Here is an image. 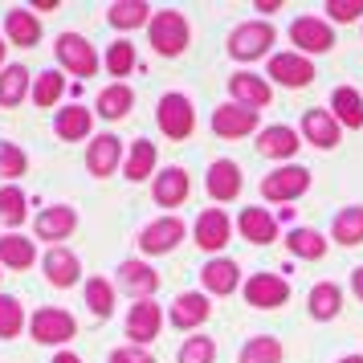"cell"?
I'll return each mask as SVG.
<instances>
[{"mask_svg":"<svg viewBox=\"0 0 363 363\" xmlns=\"http://www.w3.org/2000/svg\"><path fill=\"white\" fill-rule=\"evenodd\" d=\"M147 33H151V50L164 53V57H176L188 45V17L176 13V9H164V13L151 17Z\"/></svg>","mask_w":363,"mask_h":363,"instance_id":"obj_1","label":"cell"},{"mask_svg":"<svg viewBox=\"0 0 363 363\" xmlns=\"http://www.w3.org/2000/svg\"><path fill=\"white\" fill-rule=\"evenodd\" d=\"M274 45V25L269 21H245L229 33V57L237 62H257Z\"/></svg>","mask_w":363,"mask_h":363,"instance_id":"obj_2","label":"cell"},{"mask_svg":"<svg viewBox=\"0 0 363 363\" xmlns=\"http://www.w3.org/2000/svg\"><path fill=\"white\" fill-rule=\"evenodd\" d=\"M53 50H57L62 69H69L74 78H94V74H99V53H94V45H90L82 33H62Z\"/></svg>","mask_w":363,"mask_h":363,"instance_id":"obj_3","label":"cell"},{"mask_svg":"<svg viewBox=\"0 0 363 363\" xmlns=\"http://www.w3.org/2000/svg\"><path fill=\"white\" fill-rule=\"evenodd\" d=\"M306 188H311V172L298 167V164H286V167H274L262 180V196L274 200V204H290V200H298Z\"/></svg>","mask_w":363,"mask_h":363,"instance_id":"obj_4","label":"cell"},{"mask_svg":"<svg viewBox=\"0 0 363 363\" xmlns=\"http://www.w3.org/2000/svg\"><path fill=\"white\" fill-rule=\"evenodd\" d=\"M155 118H160V131L167 139H188L196 131V111H192V102L184 94H164L160 106H155Z\"/></svg>","mask_w":363,"mask_h":363,"instance_id":"obj_5","label":"cell"},{"mask_svg":"<svg viewBox=\"0 0 363 363\" xmlns=\"http://www.w3.org/2000/svg\"><path fill=\"white\" fill-rule=\"evenodd\" d=\"M29 330H33V339L37 343H69L74 335H78V323H74V314L66 311H53V306H41V311L29 318Z\"/></svg>","mask_w":363,"mask_h":363,"instance_id":"obj_6","label":"cell"},{"mask_svg":"<svg viewBox=\"0 0 363 363\" xmlns=\"http://www.w3.org/2000/svg\"><path fill=\"white\" fill-rule=\"evenodd\" d=\"M286 298H290V281L278 274H253L245 281V302L257 311H278Z\"/></svg>","mask_w":363,"mask_h":363,"instance_id":"obj_7","label":"cell"},{"mask_svg":"<svg viewBox=\"0 0 363 363\" xmlns=\"http://www.w3.org/2000/svg\"><path fill=\"white\" fill-rule=\"evenodd\" d=\"M184 220L180 216H160V220H151L147 229L139 233V249L143 253H172V249L184 241Z\"/></svg>","mask_w":363,"mask_h":363,"instance_id":"obj_8","label":"cell"},{"mask_svg":"<svg viewBox=\"0 0 363 363\" xmlns=\"http://www.w3.org/2000/svg\"><path fill=\"white\" fill-rule=\"evenodd\" d=\"M290 41H294L298 50H302V57H306V53H327L330 45H335V33H330V25L323 17H298L294 25H290Z\"/></svg>","mask_w":363,"mask_h":363,"instance_id":"obj_9","label":"cell"},{"mask_svg":"<svg viewBox=\"0 0 363 363\" xmlns=\"http://www.w3.org/2000/svg\"><path fill=\"white\" fill-rule=\"evenodd\" d=\"M269 78L281 86H290V90H302L314 78V62L302 57V53H274L269 57Z\"/></svg>","mask_w":363,"mask_h":363,"instance_id":"obj_10","label":"cell"},{"mask_svg":"<svg viewBox=\"0 0 363 363\" xmlns=\"http://www.w3.org/2000/svg\"><path fill=\"white\" fill-rule=\"evenodd\" d=\"M257 115L262 111H249V106H237V102H225L213 115V131L220 139H245V135L257 131Z\"/></svg>","mask_w":363,"mask_h":363,"instance_id":"obj_11","label":"cell"},{"mask_svg":"<svg viewBox=\"0 0 363 363\" xmlns=\"http://www.w3.org/2000/svg\"><path fill=\"white\" fill-rule=\"evenodd\" d=\"M160 327H164V314H160V306H155L151 298L135 302L131 314H127V339H135V347H147L151 339L160 335Z\"/></svg>","mask_w":363,"mask_h":363,"instance_id":"obj_12","label":"cell"},{"mask_svg":"<svg viewBox=\"0 0 363 363\" xmlns=\"http://www.w3.org/2000/svg\"><path fill=\"white\" fill-rule=\"evenodd\" d=\"M188 192H192V184H188L184 167H164L155 176V184H151V196H155L160 208H180L184 200H188Z\"/></svg>","mask_w":363,"mask_h":363,"instance_id":"obj_13","label":"cell"},{"mask_svg":"<svg viewBox=\"0 0 363 363\" xmlns=\"http://www.w3.org/2000/svg\"><path fill=\"white\" fill-rule=\"evenodd\" d=\"M233 237V225L229 216H225V208H204V213L196 216V245L208 249V253H216V249H225Z\"/></svg>","mask_w":363,"mask_h":363,"instance_id":"obj_14","label":"cell"},{"mask_svg":"<svg viewBox=\"0 0 363 363\" xmlns=\"http://www.w3.org/2000/svg\"><path fill=\"white\" fill-rule=\"evenodd\" d=\"M229 90H233V102H237V106H249V111L269 106V99H274L269 82H265V78H257V74H249V69L233 74V78H229Z\"/></svg>","mask_w":363,"mask_h":363,"instance_id":"obj_15","label":"cell"},{"mask_svg":"<svg viewBox=\"0 0 363 363\" xmlns=\"http://www.w3.org/2000/svg\"><path fill=\"white\" fill-rule=\"evenodd\" d=\"M74 229H78V213L66 208V204H53L45 213H37V220H33V233L41 241H66Z\"/></svg>","mask_w":363,"mask_h":363,"instance_id":"obj_16","label":"cell"},{"mask_svg":"<svg viewBox=\"0 0 363 363\" xmlns=\"http://www.w3.org/2000/svg\"><path fill=\"white\" fill-rule=\"evenodd\" d=\"M118 160H123V143H118L115 135H94V143L86 147V167H90V176H99V180H106V176L115 172Z\"/></svg>","mask_w":363,"mask_h":363,"instance_id":"obj_17","label":"cell"},{"mask_svg":"<svg viewBox=\"0 0 363 363\" xmlns=\"http://www.w3.org/2000/svg\"><path fill=\"white\" fill-rule=\"evenodd\" d=\"M302 135H306V143H314L318 151L339 147V123H335V115L323 111V106L302 115Z\"/></svg>","mask_w":363,"mask_h":363,"instance_id":"obj_18","label":"cell"},{"mask_svg":"<svg viewBox=\"0 0 363 363\" xmlns=\"http://www.w3.org/2000/svg\"><path fill=\"white\" fill-rule=\"evenodd\" d=\"M302 147L298 143V131L294 127H265V131H257V151H262L265 160H294V151Z\"/></svg>","mask_w":363,"mask_h":363,"instance_id":"obj_19","label":"cell"},{"mask_svg":"<svg viewBox=\"0 0 363 363\" xmlns=\"http://www.w3.org/2000/svg\"><path fill=\"white\" fill-rule=\"evenodd\" d=\"M118 286L143 302V298H151L155 290H160V274H155L151 265H143V262H123L118 265Z\"/></svg>","mask_w":363,"mask_h":363,"instance_id":"obj_20","label":"cell"},{"mask_svg":"<svg viewBox=\"0 0 363 363\" xmlns=\"http://www.w3.org/2000/svg\"><path fill=\"white\" fill-rule=\"evenodd\" d=\"M45 278H50V286L69 290V286H78V278H82V265H78V257H74L69 249L53 245L50 253H45Z\"/></svg>","mask_w":363,"mask_h":363,"instance_id":"obj_21","label":"cell"},{"mask_svg":"<svg viewBox=\"0 0 363 363\" xmlns=\"http://www.w3.org/2000/svg\"><path fill=\"white\" fill-rule=\"evenodd\" d=\"M208 196L220 200V204L241 196V167L233 164V160H216L208 167Z\"/></svg>","mask_w":363,"mask_h":363,"instance_id":"obj_22","label":"cell"},{"mask_svg":"<svg viewBox=\"0 0 363 363\" xmlns=\"http://www.w3.org/2000/svg\"><path fill=\"white\" fill-rule=\"evenodd\" d=\"M4 33H9L13 45L33 50L37 41H41V21H37L29 9H9V17H4Z\"/></svg>","mask_w":363,"mask_h":363,"instance_id":"obj_23","label":"cell"},{"mask_svg":"<svg viewBox=\"0 0 363 363\" xmlns=\"http://www.w3.org/2000/svg\"><path fill=\"white\" fill-rule=\"evenodd\" d=\"M237 274H241L237 262H229V257H213V262L200 269V281H204V290H208V294H225V298H229L233 290H237V281H241Z\"/></svg>","mask_w":363,"mask_h":363,"instance_id":"obj_24","label":"cell"},{"mask_svg":"<svg viewBox=\"0 0 363 363\" xmlns=\"http://www.w3.org/2000/svg\"><path fill=\"white\" fill-rule=\"evenodd\" d=\"M330 115H335L339 127H355V131H359V127H363V99H359V90L339 86V90L330 94Z\"/></svg>","mask_w":363,"mask_h":363,"instance_id":"obj_25","label":"cell"},{"mask_svg":"<svg viewBox=\"0 0 363 363\" xmlns=\"http://www.w3.org/2000/svg\"><path fill=\"white\" fill-rule=\"evenodd\" d=\"M237 225H241V237H245L249 245H269L278 237V220L265 213V208H245Z\"/></svg>","mask_w":363,"mask_h":363,"instance_id":"obj_26","label":"cell"},{"mask_svg":"<svg viewBox=\"0 0 363 363\" xmlns=\"http://www.w3.org/2000/svg\"><path fill=\"white\" fill-rule=\"evenodd\" d=\"M208 314H213V306H208V298L204 294H180L176 302H172V323H176L180 330L200 327Z\"/></svg>","mask_w":363,"mask_h":363,"instance_id":"obj_27","label":"cell"},{"mask_svg":"<svg viewBox=\"0 0 363 363\" xmlns=\"http://www.w3.org/2000/svg\"><path fill=\"white\" fill-rule=\"evenodd\" d=\"M37 262V249L29 237H21V233H9V237H0V265H9V269H29Z\"/></svg>","mask_w":363,"mask_h":363,"instance_id":"obj_28","label":"cell"},{"mask_svg":"<svg viewBox=\"0 0 363 363\" xmlns=\"http://www.w3.org/2000/svg\"><path fill=\"white\" fill-rule=\"evenodd\" d=\"M53 131H57V139H66V143L86 139V135H90V111H86V106H66V111H57Z\"/></svg>","mask_w":363,"mask_h":363,"instance_id":"obj_29","label":"cell"},{"mask_svg":"<svg viewBox=\"0 0 363 363\" xmlns=\"http://www.w3.org/2000/svg\"><path fill=\"white\" fill-rule=\"evenodd\" d=\"M131 106H135L131 86H127V82H115V86H106V90L99 94V106H94V111H99L106 123H115V118H123Z\"/></svg>","mask_w":363,"mask_h":363,"instance_id":"obj_30","label":"cell"},{"mask_svg":"<svg viewBox=\"0 0 363 363\" xmlns=\"http://www.w3.org/2000/svg\"><path fill=\"white\" fill-rule=\"evenodd\" d=\"M25 94H29V69L25 66L0 69V106H17Z\"/></svg>","mask_w":363,"mask_h":363,"instance_id":"obj_31","label":"cell"},{"mask_svg":"<svg viewBox=\"0 0 363 363\" xmlns=\"http://www.w3.org/2000/svg\"><path fill=\"white\" fill-rule=\"evenodd\" d=\"M147 176H155V147H151L147 139H135L131 151H127V180L139 184V180H147Z\"/></svg>","mask_w":363,"mask_h":363,"instance_id":"obj_32","label":"cell"},{"mask_svg":"<svg viewBox=\"0 0 363 363\" xmlns=\"http://www.w3.org/2000/svg\"><path fill=\"white\" fill-rule=\"evenodd\" d=\"M106 17L115 29H139V25H151V9L143 0H118V4H111Z\"/></svg>","mask_w":363,"mask_h":363,"instance_id":"obj_33","label":"cell"},{"mask_svg":"<svg viewBox=\"0 0 363 363\" xmlns=\"http://www.w3.org/2000/svg\"><path fill=\"white\" fill-rule=\"evenodd\" d=\"M330 237L339 241V245H359L363 241V208H343V213L335 216V225H330Z\"/></svg>","mask_w":363,"mask_h":363,"instance_id":"obj_34","label":"cell"},{"mask_svg":"<svg viewBox=\"0 0 363 363\" xmlns=\"http://www.w3.org/2000/svg\"><path fill=\"white\" fill-rule=\"evenodd\" d=\"M286 245H290V253H294V257H306V262H318V257L327 253L323 233H314V229H290Z\"/></svg>","mask_w":363,"mask_h":363,"instance_id":"obj_35","label":"cell"},{"mask_svg":"<svg viewBox=\"0 0 363 363\" xmlns=\"http://www.w3.org/2000/svg\"><path fill=\"white\" fill-rule=\"evenodd\" d=\"M343 306V290L335 286V281H318L311 290V314L314 318H335Z\"/></svg>","mask_w":363,"mask_h":363,"instance_id":"obj_36","label":"cell"},{"mask_svg":"<svg viewBox=\"0 0 363 363\" xmlns=\"http://www.w3.org/2000/svg\"><path fill=\"white\" fill-rule=\"evenodd\" d=\"M25 204H29V200H25V192H21L17 184L0 188V220H4L9 229L25 225V216H29V208H25Z\"/></svg>","mask_w":363,"mask_h":363,"instance_id":"obj_37","label":"cell"},{"mask_svg":"<svg viewBox=\"0 0 363 363\" xmlns=\"http://www.w3.org/2000/svg\"><path fill=\"white\" fill-rule=\"evenodd\" d=\"M86 306H90L94 318H111V311H115V290H111V281L106 278L86 281Z\"/></svg>","mask_w":363,"mask_h":363,"instance_id":"obj_38","label":"cell"},{"mask_svg":"<svg viewBox=\"0 0 363 363\" xmlns=\"http://www.w3.org/2000/svg\"><path fill=\"white\" fill-rule=\"evenodd\" d=\"M241 363H281V343L274 335H257L241 347Z\"/></svg>","mask_w":363,"mask_h":363,"instance_id":"obj_39","label":"cell"},{"mask_svg":"<svg viewBox=\"0 0 363 363\" xmlns=\"http://www.w3.org/2000/svg\"><path fill=\"white\" fill-rule=\"evenodd\" d=\"M25 330V306L13 294H0V339H17Z\"/></svg>","mask_w":363,"mask_h":363,"instance_id":"obj_40","label":"cell"},{"mask_svg":"<svg viewBox=\"0 0 363 363\" xmlns=\"http://www.w3.org/2000/svg\"><path fill=\"white\" fill-rule=\"evenodd\" d=\"M62 74L57 69H45V74H37V82H33V102L37 106H53V102L62 99Z\"/></svg>","mask_w":363,"mask_h":363,"instance_id":"obj_41","label":"cell"},{"mask_svg":"<svg viewBox=\"0 0 363 363\" xmlns=\"http://www.w3.org/2000/svg\"><path fill=\"white\" fill-rule=\"evenodd\" d=\"M216 359V343L208 335H192V339H184L180 347V363H213Z\"/></svg>","mask_w":363,"mask_h":363,"instance_id":"obj_42","label":"cell"},{"mask_svg":"<svg viewBox=\"0 0 363 363\" xmlns=\"http://www.w3.org/2000/svg\"><path fill=\"white\" fill-rule=\"evenodd\" d=\"M106 69L115 74V78H127L135 69V45L131 41H115L111 50H106Z\"/></svg>","mask_w":363,"mask_h":363,"instance_id":"obj_43","label":"cell"},{"mask_svg":"<svg viewBox=\"0 0 363 363\" xmlns=\"http://www.w3.org/2000/svg\"><path fill=\"white\" fill-rule=\"evenodd\" d=\"M25 167H29V160H25V151H21L17 143H0V176H4V180L25 176Z\"/></svg>","mask_w":363,"mask_h":363,"instance_id":"obj_44","label":"cell"},{"mask_svg":"<svg viewBox=\"0 0 363 363\" xmlns=\"http://www.w3.org/2000/svg\"><path fill=\"white\" fill-rule=\"evenodd\" d=\"M323 9H327L330 21H343V25L355 21V17H363V0H327Z\"/></svg>","mask_w":363,"mask_h":363,"instance_id":"obj_45","label":"cell"},{"mask_svg":"<svg viewBox=\"0 0 363 363\" xmlns=\"http://www.w3.org/2000/svg\"><path fill=\"white\" fill-rule=\"evenodd\" d=\"M111 363H155L151 359V351L147 347H118V351H111Z\"/></svg>","mask_w":363,"mask_h":363,"instance_id":"obj_46","label":"cell"},{"mask_svg":"<svg viewBox=\"0 0 363 363\" xmlns=\"http://www.w3.org/2000/svg\"><path fill=\"white\" fill-rule=\"evenodd\" d=\"M351 286H355V298H363V265L351 274Z\"/></svg>","mask_w":363,"mask_h":363,"instance_id":"obj_47","label":"cell"},{"mask_svg":"<svg viewBox=\"0 0 363 363\" xmlns=\"http://www.w3.org/2000/svg\"><path fill=\"white\" fill-rule=\"evenodd\" d=\"M53 363H82V359H78L74 351H57V355H53Z\"/></svg>","mask_w":363,"mask_h":363,"instance_id":"obj_48","label":"cell"},{"mask_svg":"<svg viewBox=\"0 0 363 363\" xmlns=\"http://www.w3.org/2000/svg\"><path fill=\"white\" fill-rule=\"evenodd\" d=\"M339 363H363V355H347V359H339Z\"/></svg>","mask_w":363,"mask_h":363,"instance_id":"obj_49","label":"cell"},{"mask_svg":"<svg viewBox=\"0 0 363 363\" xmlns=\"http://www.w3.org/2000/svg\"><path fill=\"white\" fill-rule=\"evenodd\" d=\"M0 62H4V41H0Z\"/></svg>","mask_w":363,"mask_h":363,"instance_id":"obj_50","label":"cell"}]
</instances>
